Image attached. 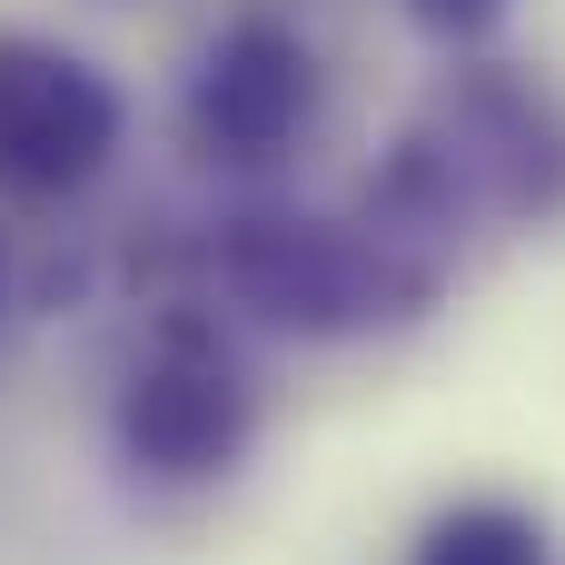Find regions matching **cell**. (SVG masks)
Returning <instances> with one entry per match:
<instances>
[{"label":"cell","mask_w":565,"mask_h":565,"mask_svg":"<svg viewBox=\"0 0 565 565\" xmlns=\"http://www.w3.org/2000/svg\"><path fill=\"white\" fill-rule=\"evenodd\" d=\"M308 119H318V50H308L288 20H268V10L228 20V30L199 50L189 89H179V139H189V159H209V169H228V179L278 169V159L308 139Z\"/></svg>","instance_id":"obj_5"},{"label":"cell","mask_w":565,"mask_h":565,"mask_svg":"<svg viewBox=\"0 0 565 565\" xmlns=\"http://www.w3.org/2000/svg\"><path fill=\"white\" fill-rule=\"evenodd\" d=\"M407 10H417V30L447 40V50H477V40L507 20V0H407Z\"/></svg>","instance_id":"obj_7"},{"label":"cell","mask_w":565,"mask_h":565,"mask_svg":"<svg viewBox=\"0 0 565 565\" xmlns=\"http://www.w3.org/2000/svg\"><path fill=\"white\" fill-rule=\"evenodd\" d=\"M109 437H119V467L139 487H169V497L218 487L258 447V377L238 367V348L209 318L169 308L109 397Z\"/></svg>","instance_id":"obj_3"},{"label":"cell","mask_w":565,"mask_h":565,"mask_svg":"<svg viewBox=\"0 0 565 565\" xmlns=\"http://www.w3.org/2000/svg\"><path fill=\"white\" fill-rule=\"evenodd\" d=\"M218 288L288 328V338H367V328H397V318H427L447 268L427 248H407L377 209H348V218H318V209H248L218 228L209 248Z\"/></svg>","instance_id":"obj_2"},{"label":"cell","mask_w":565,"mask_h":565,"mask_svg":"<svg viewBox=\"0 0 565 565\" xmlns=\"http://www.w3.org/2000/svg\"><path fill=\"white\" fill-rule=\"evenodd\" d=\"M0 288H10V268H0Z\"/></svg>","instance_id":"obj_8"},{"label":"cell","mask_w":565,"mask_h":565,"mask_svg":"<svg viewBox=\"0 0 565 565\" xmlns=\"http://www.w3.org/2000/svg\"><path fill=\"white\" fill-rule=\"evenodd\" d=\"M358 209H377L437 268H457V238L477 218H497V228L556 218L565 209V109H556V89L526 79V70H497V60L457 70L417 109V129L387 149V169L367 179Z\"/></svg>","instance_id":"obj_1"},{"label":"cell","mask_w":565,"mask_h":565,"mask_svg":"<svg viewBox=\"0 0 565 565\" xmlns=\"http://www.w3.org/2000/svg\"><path fill=\"white\" fill-rule=\"evenodd\" d=\"M119 89L40 30H0V199H79L119 159Z\"/></svg>","instance_id":"obj_4"},{"label":"cell","mask_w":565,"mask_h":565,"mask_svg":"<svg viewBox=\"0 0 565 565\" xmlns=\"http://www.w3.org/2000/svg\"><path fill=\"white\" fill-rule=\"evenodd\" d=\"M407 565H556V536H546V516L516 507V497H447V507L417 526Z\"/></svg>","instance_id":"obj_6"}]
</instances>
